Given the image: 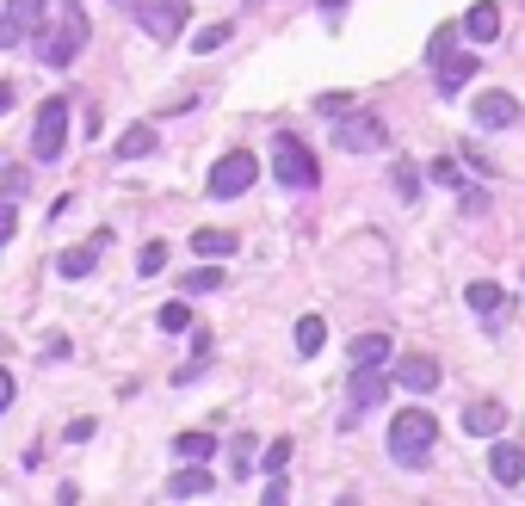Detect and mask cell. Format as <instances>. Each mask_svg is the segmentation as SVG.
I'll return each instance as SVG.
<instances>
[{
    "instance_id": "14",
    "label": "cell",
    "mask_w": 525,
    "mask_h": 506,
    "mask_svg": "<svg viewBox=\"0 0 525 506\" xmlns=\"http://www.w3.org/2000/svg\"><path fill=\"white\" fill-rule=\"evenodd\" d=\"M501 426H507V408L488 402V395L464 408V432H476V439H501Z\"/></svg>"
},
{
    "instance_id": "24",
    "label": "cell",
    "mask_w": 525,
    "mask_h": 506,
    "mask_svg": "<svg viewBox=\"0 0 525 506\" xmlns=\"http://www.w3.org/2000/svg\"><path fill=\"white\" fill-rule=\"evenodd\" d=\"M204 365H210V334L198 328V334H192V365H180V371H173V383H192V377H204Z\"/></svg>"
},
{
    "instance_id": "39",
    "label": "cell",
    "mask_w": 525,
    "mask_h": 506,
    "mask_svg": "<svg viewBox=\"0 0 525 506\" xmlns=\"http://www.w3.org/2000/svg\"><path fill=\"white\" fill-rule=\"evenodd\" d=\"M44 358H68V334H50L44 340Z\"/></svg>"
},
{
    "instance_id": "23",
    "label": "cell",
    "mask_w": 525,
    "mask_h": 506,
    "mask_svg": "<svg viewBox=\"0 0 525 506\" xmlns=\"http://www.w3.org/2000/svg\"><path fill=\"white\" fill-rule=\"evenodd\" d=\"M173 457L204 463V457H217V439H210V432H180V439H173Z\"/></svg>"
},
{
    "instance_id": "30",
    "label": "cell",
    "mask_w": 525,
    "mask_h": 506,
    "mask_svg": "<svg viewBox=\"0 0 525 506\" xmlns=\"http://www.w3.org/2000/svg\"><path fill=\"white\" fill-rule=\"evenodd\" d=\"M315 112H322V118H346V112H353V99H346V93H322V99H315Z\"/></svg>"
},
{
    "instance_id": "18",
    "label": "cell",
    "mask_w": 525,
    "mask_h": 506,
    "mask_svg": "<svg viewBox=\"0 0 525 506\" xmlns=\"http://www.w3.org/2000/svg\"><path fill=\"white\" fill-rule=\"evenodd\" d=\"M433 75H439V93H458V87L476 75V56H458V50H451V56L433 62Z\"/></svg>"
},
{
    "instance_id": "32",
    "label": "cell",
    "mask_w": 525,
    "mask_h": 506,
    "mask_svg": "<svg viewBox=\"0 0 525 506\" xmlns=\"http://www.w3.org/2000/svg\"><path fill=\"white\" fill-rule=\"evenodd\" d=\"M458 31H464V25H445V31H433L427 56H433V62H439V56H451V44H458Z\"/></svg>"
},
{
    "instance_id": "35",
    "label": "cell",
    "mask_w": 525,
    "mask_h": 506,
    "mask_svg": "<svg viewBox=\"0 0 525 506\" xmlns=\"http://www.w3.org/2000/svg\"><path fill=\"white\" fill-rule=\"evenodd\" d=\"M62 439H68V445H87V439H93V420H87V414H81V420H68Z\"/></svg>"
},
{
    "instance_id": "22",
    "label": "cell",
    "mask_w": 525,
    "mask_h": 506,
    "mask_svg": "<svg viewBox=\"0 0 525 506\" xmlns=\"http://www.w3.org/2000/svg\"><path fill=\"white\" fill-rule=\"evenodd\" d=\"M322 346H328V321L322 315H303L297 321V358H315Z\"/></svg>"
},
{
    "instance_id": "21",
    "label": "cell",
    "mask_w": 525,
    "mask_h": 506,
    "mask_svg": "<svg viewBox=\"0 0 525 506\" xmlns=\"http://www.w3.org/2000/svg\"><path fill=\"white\" fill-rule=\"evenodd\" d=\"M346 402H353V414L377 408L383 402V371H353V395H346Z\"/></svg>"
},
{
    "instance_id": "12",
    "label": "cell",
    "mask_w": 525,
    "mask_h": 506,
    "mask_svg": "<svg viewBox=\"0 0 525 506\" xmlns=\"http://www.w3.org/2000/svg\"><path fill=\"white\" fill-rule=\"evenodd\" d=\"M346 358H353V371H383V365H396V346L390 334H359L346 346Z\"/></svg>"
},
{
    "instance_id": "34",
    "label": "cell",
    "mask_w": 525,
    "mask_h": 506,
    "mask_svg": "<svg viewBox=\"0 0 525 506\" xmlns=\"http://www.w3.org/2000/svg\"><path fill=\"white\" fill-rule=\"evenodd\" d=\"M229 44V25H204L198 31V50H223Z\"/></svg>"
},
{
    "instance_id": "19",
    "label": "cell",
    "mask_w": 525,
    "mask_h": 506,
    "mask_svg": "<svg viewBox=\"0 0 525 506\" xmlns=\"http://www.w3.org/2000/svg\"><path fill=\"white\" fill-rule=\"evenodd\" d=\"M155 149H161L155 124H130V130L118 136V161H143V155H155Z\"/></svg>"
},
{
    "instance_id": "29",
    "label": "cell",
    "mask_w": 525,
    "mask_h": 506,
    "mask_svg": "<svg viewBox=\"0 0 525 506\" xmlns=\"http://www.w3.org/2000/svg\"><path fill=\"white\" fill-rule=\"evenodd\" d=\"M136 272H143V278L167 272V241H143V253H136Z\"/></svg>"
},
{
    "instance_id": "15",
    "label": "cell",
    "mask_w": 525,
    "mask_h": 506,
    "mask_svg": "<svg viewBox=\"0 0 525 506\" xmlns=\"http://www.w3.org/2000/svg\"><path fill=\"white\" fill-rule=\"evenodd\" d=\"M488 476L501 488H519L525 482V451L519 445H488Z\"/></svg>"
},
{
    "instance_id": "10",
    "label": "cell",
    "mask_w": 525,
    "mask_h": 506,
    "mask_svg": "<svg viewBox=\"0 0 525 506\" xmlns=\"http://www.w3.org/2000/svg\"><path fill=\"white\" fill-rule=\"evenodd\" d=\"M439 358H427V352H408V358H396V383L402 389H414V395H427V389H439Z\"/></svg>"
},
{
    "instance_id": "36",
    "label": "cell",
    "mask_w": 525,
    "mask_h": 506,
    "mask_svg": "<svg viewBox=\"0 0 525 506\" xmlns=\"http://www.w3.org/2000/svg\"><path fill=\"white\" fill-rule=\"evenodd\" d=\"M458 204H464V216H482V204H488V198H482V186H464V192H458Z\"/></svg>"
},
{
    "instance_id": "11",
    "label": "cell",
    "mask_w": 525,
    "mask_h": 506,
    "mask_svg": "<svg viewBox=\"0 0 525 506\" xmlns=\"http://www.w3.org/2000/svg\"><path fill=\"white\" fill-rule=\"evenodd\" d=\"M105 247H112V235L99 229L93 241H81V247H68V253H56V272H62V278H87V272L99 266V253H105Z\"/></svg>"
},
{
    "instance_id": "40",
    "label": "cell",
    "mask_w": 525,
    "mask_h": 506,
    "mask_svg": "<svg viewBox=\"0 0 525 506\" xmlns=\"http://www.w3.org/2000/svg\"><path fill=\"white\" fill-rule=\"evenodd\" d=\"M340 7H346V0H322V13H340Z\"/></svg>"
},
{
    "instance_id": "2",
    "label": "cell",
    "mask_w": 525,
    "mask_h": 506,
    "mask_svg": "<svg viewBox=\"0 0 525 506\" xmlns=\"http://www.w3.org/2000/svg\"><path fill=\"white\" fill-rule=\"evenodd\" d=\"M87 38H93L87 13H81V7H62V25H56V31H50V25L38 31V62H44V68H68V62L87 50Z\"/></svg>"
},
{
    "instance_id": "31",
    "label": "cell",
    "mask_w": 525,
    "mask_h": 506,
    "mask_svg": "<svg viewBox=\"0 0 525 506\" xmlns=\"http://www.w3.org/2000/svg\"><path fill=\"white\" fill-rule=\"evenodd\" d=\"M433 179H439L445 192H464V173H458V161H445V155L433 161Z\"/></svg>"
},
{
    "instance_id": "16",
    "label": "cell",
    "mask_w": 525,
    "mask_h": 506,
    "mask_svg": "<svg viewBox=\"0 0 525 506\" xmlns=\"http://www.w3.org/2000/svg\"><path fill=\"white\" fill-rule=\"evenodd\" d=\"M464 38L470 44H495L501 38V7H495V0H476V7L464 13Z\"/></svg>"
},
{
    "instance_id": "33",
    "label": "cell",
    "mask_w": 525,
    "mask_h": 506,
    "mask_svg": "<svg viewBox=\"0 0 525 506\" xmlns=\"http://www.w3.org/2000/svg\"><path fill=\"white\" fill-rule=\"evenodd\" d=\"M396 192H402L408 204L420 198V173H414V167H396Z\"/></svg>"
},
{
    "instance_id": "1",
    "label": "cell",
    "mask_w": 525,
    "mask_h": 506,
    "mask_svg": "<svg viewBox=\"0 0 525 506\" xmlns=\"http://www.w3.org/2000/svg\"><path fill=\"white\" fill-rule=\"evenodd\" d=\"M433 445H439V420L427 408H402L396 426H390V457L402 469H420V463L433 457Z\"/></svg>"
},
{
    "instance_id": "26",
    "label": "cell",
    "mask_w": 525,
    "mask_h": 506,
    "mask_svg": "<svg viewBox=\"0 0 525 506\" xmlns=\"http://www.w3.org/2000/svg\"><path fill=\"white\" fill-rule=\"evenodd\" d=\"M229 457H235V463H229V469H235V476H241V482H248V469H254V463H260V445H254V439H248V432H241V439H235V445H229Z\"/></svg>"
},
{
    "instance_id": "13",
    "label": "cell",
    "mask_w": 525,
    "mask_h": 506,
    "mask_svg": "<svg viewBox=\"0 0 525 506\" xmlns=\"http://www.w3.org/2000/svg\"><path fill=\"white\" fill-rule=\"evenodd\" d=\"M210 488H217V476H210L204 463H180V469L167 476V494H173V500H198V494H210Z\"/></svg>"
},
{
    "instance_id": "25",
    "label": "cell",
    "mask_w": 525,
    "mask_h": 506,
    "mask_svg": "<svg viewBox=\"0 0 525 506\" xmlns=\"http://www.w3.org/2000/svg\"><path fill=\"white\" fill-rule=\"evenodd\" d=\"M155 321H161V334H192V309H186L180 297L161 303V315H155Z\"/></svg>"
},
{
    "instance_id": "5",
    "label": "cell",
    "mask_w": 525,
    "mask_h": 506,
    "mask_svg": "<svg viewBox=\"0 0 525 506\" xmlns=\"http://www.w3.org/2000/svg\"><path fill=\"white\" fill-rule=\"evenodd\" d=\"M334 142H340L346 155H383V149H390V130H383L377 112H346L334 124Z\"/></svg>"
},
{
    "instance_id": "8",
    "label": "cell",
    "mask_w": 525,
    "mask_h": 506,
    "mask_svg": "<svg viewBox=\"0 0 525 506\" xmlns=\"http://www.w3.org/2000/svg\"><path fill=\"white\" fill-rule=\"evenodd\" d=\"M50 13H44V0H7V25H0V44H25L31 38V31H38Z\"/></svg>"
},
{
    "instance_id": "17",
    "label": "cell",
    "mask_w": 525,
    "mask_h": 506,
    "mask_svg": "<svg viewBox=\"0 0 525 506\" xmlns=\"http://www.w3.org/2000/svg\"><path fill=\"white\" fill-rule=\"evenodd\" d=\"M464 303H470V309H476L482 321H501V315H507V291H501L495 278H476L470 291H464Z\"/></svg>"
},
{
    "instance_id": "28",
    "label": "cell",
    "mask_w": 525,
    "mask_h": 506,
    "mask_svg": "<svg viewBox=\"0 0 525 506\" xmlns=\"http://www.w3.org/2000/svg\"><path fill=\"white\" fill-rule=\"evenodd\" d=\"M291 451H297L291 439H272V445L260 451V469H266V476H285V463H291Z\"/></svg>"
},
{
    "instance_id": "9",
    "label": "cell",
    "mask_w": 525,
    "mask_h": 506,
    "mask_svg": "<svg viewBox=\"0 0 525 506\" xmlns=\"http://www.w3.org/2000/svg\"><path fill=\"white\" fill-rule=\"evenodd\" d=\"M470 112H476V130H507V124H519V99L495 87V93H482Z\"/></svg>"
},
{
    "instance_id": "20",
    "label": "cell",
    "mask_w": 525,
    "mask_h": 506,
    "mask_svg": "<svg viewBox=\"0 0 525 506\" xmlns=\"http://www.w3.org/2000/svg\"><path fill=\"white\" fill-rule=\"evenodd\" d=\"M235 247H241V241H235L229 229H192V253H198V260H229Z\"/></svg>"
},
{
    "instance_id": "4",
    "label": "cell",
    "mask_w": 525,
    "mask_h": 506,
    "mask_svg": "<svg viewBox=\"0 0 525 506\" xmlns=\"http://www.w3.org/2000/svg\"><path fill=\"white\" fill-rule=\"evenodd\" d=\"M68 112H75L68 99H44L38 105V124H31V155H38V161H62V149H68Z\"/></svg>"
},
{
    "instance_id": "3",
    "label": "cell",
    "mask_w": 525,
    "mask_h": 506,
    "mask_svg": "<svg viewBox=\"0 0 525 506\" xmlns=\"http://www.w3.org/2000/svg\"><path fill=\"white\" fill-rule=\"evenodd\" d=\"M272 173H278V186H291V192H315V186H322V167H315V155L303 149L291 130H278V142H272Z\"/></svg>"
},
{
    "instance_id": "27",
    "label": "cell",
    "mask_w": 525,
    "mask_h": 506,
    "mask_svg": "<svg viewBox=\"0 0 525 506\" xmlns=\"http://www.w3.org/2000/svg\"><path fill=\"white\" fill-rule=\"evenodd\" d=\"M186 291H192V297L223 291V266H192V272H186Z\"/></svg>"
},
{
    "instance_id": "7",
    "label": "cell",
    "mask_w": 525,
    "mask_h": 506,
    "mask_svg": "<svg viewBox=\"0 0 525 506\" xmlns=\"http://www.w3.org/2000/svg\"><path fill=\"white\" fill-rule=\"evenodd\" d=\"M136 25H143L155 44H173L186 31V0H143V7H136Z\"/></svg>"
},
{
    "instance_id": "38",
    "label": "cell",
    "mask_w": 525,
    "mask_h": 506,
    "mask_svg": "<svg viewBox=\"0 0 525 506\" xmlns=\"http://www.w3.org/2000/svg\"><path fill=\"white\" fill-rule=\"evenodd\" d=\"M266 506H285V476H266Z\"/></svg>"
},
{
    "instance_id": "6",
    "label": "cell",
    "mask_w": 525,
    "mask_h": 506,
    "mask_svg": "<svg viewBox=\"0 0 525 506\" xmlns=\"http://www.w3.org/2000/svg\"><path fill=\"white\" fill-rule=\"evenodd\" d=\"M254 179H260V161L248 149H229L217 167H210V198H241Z\"/></svg>"
},
{
    "instance_id": "37",
    "label": "cell",
    "mask_w": 525,
    "mask_h": 506,
    "mask_svg": "<svg viewBox=\"0 0 525 506\" xmlns=\"http://www.w3.org/2000/svg\"><path fill=\"white\" fill-rule=\"evenodd\" d=\"M13 235H19V210L7 204V210H0V241H13Z\"/></svg>"
}]
</instances>
